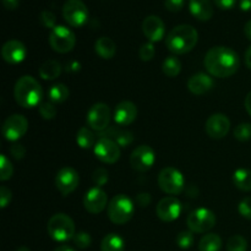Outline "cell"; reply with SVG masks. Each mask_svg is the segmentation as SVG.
<instances>
[{
    "label": "cell",
    "instance_id": "6da1fadb",
    "mask_svg": "<svg viewBox=\"0 0 251 251\" xmlns=\"http://www.w3.org/2000/svg\"><path fill=\"white\" fill-rule=\"evenodd\" d=\"M206 70L215 77H230L238 71L240 65L239 55L229 47H213L205 56Z\"/></svg>",
    "mask_w": 251,
    "mask_h": 251
},
{
    "label": "cell",
    "instance_id": "7a4b0ae2",
    "mask_svg": "<svg viewBox=\"0 0 251 251\" xmlns=\"http://www.w3.org/2000/svg\"><path fill=\"white\" fill-rule=\"evenodd\" d=\"M199 33L190 25H179L174 27L166 38V46L169 51L181 55L193 50L198 44Z\"/></svg>",
    "mask_w": 251,
    "mask_h": 251
},
{
    "label": "cell",
    "instance_id": "3957f363",
    "mask_svg": "<svg viewBox=\"0 0 251 251\" xmlns=\"http://www.w3.org/2000/svg\"><path fill=\"white\" fill-rule=\"evenodd\" d=\"M14 96L19 105L24 108H33L41 103L43 91L36 78L26 75L16 81Z\"/></svg>",
    "mask_w": 251,
    "mask_h": 251
},
{
    "label": "cell",
    "instance_id": "277c9868",
    "mask_svg": "<svg viewBox=\"0 0 251 251\" xmlns=\"http://www.w3.org/2000/svg\"><path fill=\"white\" fill-rule=\"evenodd\" d=\"M135 212L134 202L124 194L115 195L108 203V217L114 225H125Z\"/></svg>",
    "mask_w": 251,
    "mask_h": 251
},
{
    "label": "cell",
    "instance_id": "5b68a950",
    "mask_svg": "<svg viewBox=\"0 0 251 251\" xmlns=\"http://www.w3.org/2000/svg\"><path fill=\"white\" fill-rule=\"evenodd\" d=\"M49 237L55 242H68L76 234L75 223L65 213H56L49 220L47 226Z\"/></svg>",
    "mask_w": 251,
    "mask_h": 251
},
{
    "label": "cell",
    "instance_id": "8992f818",
    "mask_svg": "<svg viewBox=\"0 0 251 251\" xmlns=\"http://www.w3.org/2000/svg\"><path fill=\"white\" fill-rule=\"evenodd\" d=\"M158 185L162 191L169 195H179L185 188L184 176L173 167L163 168L158 174Z\"/></svg>",
    "mask_w": 251,
    "mask_h": 251
},
{
    "label": "cell",
    "instance_id": "52a82bcc",
    "mask_svg": "<svg viewBox=\"0 0 251 251\" xmlns=\"http://www.w3.org/2000/svg\"><path fill=\"white\" fill-rule=\"evenodd\" d=\"M49 44L56 53H69L75 47L76 36L68 27L56 26L51 29L50 34H49Z\"/></svg>",
    "mask_w": 251,
    "mask_h": 251
},
{
    "label": "cell",
    "instance_id": "ba28073f",
    "mask_svg": "<svg viewBox=\"0 0 251 251\" xmlns=\"http://www.w3.org/2000/svg\"><path fill=\"white\" fill-rule=\"evenodd\" d=\"M189 230L194 233H206L216 225V215L205 207L198 208L189 215L186 220Z\"/></svg>",
    "mask_w": 251,
    "mask_h": 251
},
{
    "label": "cell",
    "instance_id": "9c48e42d",
    "mask_svg": "<svg viewBox=\"0 0 251 251\" xmlns=\"http://www.w3.org/2000/svg\"><path fill=\"white\" fill-rule=\"evenodd\" d=\"M63 16L73 27H81L88 19V9L82 0H66L63 6Z\"/></svg>",
    "mask_w": 251,
    "mask_h": 251
},
{
    "label": "cell",
    "instance_id": "30bf717a",
    "mask_svg": "<svg viewBox=\"0 0 251 251\" xmlns=\"http://www.w3.org/2000/svg\"><path fill=\"white\" fill-rule=\"evenodd\" d=\"M110 109L105 103H95L87 112L88 127L102 132L109 127Z\"/></svg>",
    "mask_w": 251,
    "mask_h": 251
},
{
    "label": "cell",
    "instance_id": "8fae6325",
    "mask_svg": "<svg viewBox=\"0 0 251 251\" xmlns=\"http://www.w3.org/2000/svg\"><path fill=\"white\" fill-rule=\"evenodd\" d=\"M96 157L102 163L114 164L120 158V146L108 137H100L93 147Z\"/></svg>",
    "mask_w": 251,
    "mask_h": 251
},
{
    "label": "cell",
    "instance_id": "7c38bea8",
    "mask_svg": "<svg viewBox=\"0 0 251 251\" xmlns=\"http://www.w3.org/2000/svg\"><path fill=\"white\" fill-rule=\"evenodd\" d=\"M28 130V122L21 114H12L2 124V135L7 141L15 142L21 139Z\"/></svg>",
    "mask_w": 251,
    "mask_h": 251
},
{
    "label": "cell",
    "instance_id": "4fadbf2b",
    "mask_svg": "<svg viewBox=\"0 0 251 251\" xmlns=\"http://www.w3.org/2000/svg\"><path fill=\"white\" fill-rule=\"evenodd\" d=\"M154 162H156V153H154L153 149L147 145H141V146L136 147L130 156L131 167L135 171L141 172V173L150 171L153 167Z\"/></svg>",
    "mask_w": 251,
    "mask_h": 251
},
{
    "label": "cell",
    "instance_id": "5bb4252c",
    "mask_svg": "<svg viewBox=\"0 0 251 251\" xmlns=\"http://www.w3.org/2000/svg\"><path fill=\"white\" fill-rule=\"evenodd\" d=\"M80 183L77 172L71 167H63L55 176V186L59 193L64 196L70 195L76 190Z\"/></svg>",
    "mask_w": 251,
    "mask_h": 251
},
{
    "label": "cell",
    "instance_id": "9a60e30c",
    "mask_svg": "<svg viewBox=\"0 0 251 251\" xmlns=\"http://www.w3.org/2000/svg\"><path fill=\"white\" fill-rule=\"evenodd\" d=\"M181 202L174 196H167L158 202L156 207L157 217L163 222H173L180 216Z\"/></svg>",
    "mask_w": 251,
    "mask_h": 251
},
{
    "label": "cell",
    "instance_id": "2e32d148",
    "mask_svg": "<svg viewBox=\"0 0 251 251\" xmlns=\"http://www.w3.org/2000/svg\"><path fill=\"white\" fill-rule=\"evenodd\" d=\"M205 130L211 139H223L227 136L230 130V120L228 119L227 115L221 113L212 114L206 120Z\"/></svg>",
    "mask_w": 251,
    "mask_h": 251
},
{
    "label": "cell",
    "instance_id": "e0dca14e",
    "mask_svg": "<svg viewBox=\"0 0 251 251\" xmlns=\"http://www.w3.org/2000/svg\"><path fill=\"white\" fill-rule=\"evenodd\" d=\"M107 194L98 186L90 189L83 198V206H85L86 211L92 213V215H98V213L102 212L107 207Z\"/></svg>",
    "mask_w": 251,
    "mask_h": 251
},
{
    "label": "cell",
    "instance_id": "ac0fdd59",
    "mask_svg": "<svg viewBox=\"0 0 251 251\" xmlns=\"http://www.w3.org/2000/svg\"><path fill=\"white\" fill-rule=\"evenodd\" d=\"M142 32L149 42L154 43V42H159L164 37L166 26L161 17L156 15H150L142 22Z\"/></svg>",
    "mask_w": 251,
    "mask_h": 251
},
{
    "label": "cell",
    "instance_id": "d6986e66",
    "mask_svg": "<svg viewBox=\"0 0 251 251\" xmlns=\"http://www.w3.org/2000/svg\"><path fill=\"white\" fill-rule=\"evenodd\" d=\"M27 55L26 47L17 39H10L2 46L1 56L6 63L19 64L25 60Z\"/></svg>",
    "mask_w": 251,
    "mask_h": 251
},
{
    "label": "cell",
    "instance_id": "ffe728a7",
    "mask_svg": "<svg viewBox=\"0 0 251 251\" xmlns=\"http://www.w3.org/2000/svg\"><path fill=\"white\" fill-rule=\"evenodd\" d=\"M137 117V107L130 100L118 103L114 109V120L119 126H127L132 124Z\"/></svg>",
    "mask_w": 251,
    "mask_h": 251
},
{
    "label": "cell",
    "instance_id": "44dd1931",
    "mask_svg": "<svg viewBox=\"0 0 251 251\" xmlns=\"http://www.w3.org/2000/svg\"><path fill=\"white\" fill-rule=\"evenodd\" d=\"M213 85H215V82H213L212 77L203 73L195 74L188 81L189 91L196 96H202L210 92L213 88Z\"/></svg>",
    "mask_w": 251,
    "mask_h": 251
},
{
    "label": "cell",
    "instance_id": "7402d4cb",
    "mask_svg": "<svg viewBox=\"0 0 251 251\" xmlns=\"http://www.w3.org/2000/svg\"><path fill=\"white\" fill-rule=\"evenodd\" d=\"M189 10L199 21H208L213 16V6L210 0H189Z\"/></svg>",
    "mask_w": 251,
    "mask_h": 251
},
{
    "label": "cell",
    "instance_id": "603a6c76",
    "mask_svg": "<svg viewBox=\"0 0 251 251\" xmlns=\"http://www.w3.org/2000/svg\"><path fill=\"white\" fill-rule=\"evenodd\" d=\"M100 137H108V139H112L113 141L117 142L120 147L129 146V145L134 141V135H132L131 131L123 130L117 126L108 127L107 130L100 132Z\"/></svg>",
    "mask_w": 251,
    "mask_h": 251
},
{
    "label": "cell",
    "instance_id": "cb8c5ba5",
    "mask_svg": "<svg viewBox=\"0 0 251 251\" xmlns=\"http://www.w3.org/2000/svg\"><path fill=\"white\" fill-rule=\"evenodd\" d=\"M95 50L100 58L109 60V59L114 58L115 53H117V46L109 37H100L96 41Z\"/></svg>",
    "mask_w": 251,
    "mask_h": 251
},
{
    "label": "cell",
    "instance_id": "d4e9b609",
    "mask_svg": "<svg viewBox=\"0 0 251 251\" xmlns=\"http://www.w3.org/2000/svg\"><path fill=\"white\" fill-rule=\"evenodd\" d=\"M39 76L43 80H54L61 74V64L56 60H47L41 65L38 70Z\"/></svg>",
    "mask_w": 251,
    "mask_h": 251
},
{
    "label": "cell",
    "instance_id": "484cf974",
    "mask_svg": "<svg viewBox=\"0 0 251 251\" xmlns=\"http://www.w3.org/2000/svg\"><path fill=\"white\" fill-rule=\"evenodd\" d=\"M124 239L115 233L105 235L100 243V251H124Z\"/></svg>",
    "mask_w": 251,
    "mask_h": 251
},
{
    "label": "cell",
    "instance_id": "4316f807",
    "mask_svg": "<svg viewBox=\"0 0 251 251\" xmlns=\"http://www.w3.org/2000/svg\"><path fill=\"white\" fill-rule=\"evenodd\" d=\"M222 249V239L216 233L203 235L199 242V251H220Z\"/></svg>",
    "mask_w": 251,
    "mask_h": 251
},
{
    "label": "cell",
    "instance_id": "83f0119b",
    "mask_svg": "<svg viewBox=\"0 0 251 251\" xmlns=\"http://www.w3.org/2000/svg\"><path fill=\"white\" fill-rule=\"evenodd\" d=\"M233 183L239 190L251 191V171L247 168L237 169L233 174Z\"/></svg>",
    "mask_w": 251,
    "mask_h": 251
},
{
    "label": "cell",
    "instance_id": "f1b7e54d",
    "mask_svg": "<svg viewBox=\"0 0 251 251\" xmlns=\"http://www.w3.org/2000/svg\"><path fill=\"white\" fill-rule=\"evenodd\" d=\"M69 95H70V91L64 83H56L48 90V98L54 104L64 103L69 98Z\"/></svg>",
    "mask_w": 251,
    "mask_h": 251
},
{
    "label": "cell",
    "instance_id": "f546056e",
    "mask_svg": "<svg viewBox=\"0 0 251 251\" xmlns=\"http://www.w3.org/2000/svg\"><path fill=\"white\" fill-rule=\"evenodd\" d=\"M76 142H77L78 146L83 150H88L91 147H95L96 145V137L93 134L92 129L87 126H82L77 131L76 135Z\"/></svg>",
    "mask_w": 251,
    "mask_h": 251
},
{
    "label": "cell",
    "instance_id": "4dcf8cb0",
    "mask_svg": "<svg viewBox=\"0 0 251 251\" xmlns=\"http://www.w3.org/2000/svg\"><path fill=\"white\" fill-rule=\"evenodd\" d=\"M162 70H163L164 75L168 77H176L181 71L180 60L174 55L168 56L164 59L163 64H162Z\"/></svg>",
    "mask_w": 251,
    "mask_h": 251
},
{
    "label": "cell",
    "instance_id": "1f68e13d",
    "mask_svg": "<svg viewBox=\"0 0 251 251\" xmlns=\"http://www.w3.org/2000/svg\"><path fill=\"white\" fill-rule=\"evenodd\" d=\"M176 243L180 249L188 250L194 244V232L191 230H183L176 238Z\"/></svg>",
    "mask_w": 251,
    "mask_h": 251
},
{
    "label": "cell",
    "instance_id": "d6a6232c",
    "mask_svg": "<svg viewBox=\"0 0 251 251\" xmlns=\"http://www.w3.org/2000/svg\"><path fill=\"white\" fill-rule=\"evenodd\" d=\"M248 242L242 235H233L227 242V251H247Z\"/></svg>",
    "mask_w": 251,
    "mask_h": 251
},
{
    "label": "cell",
    "instance_id": "836d02e7",
    "mask_svg": "<svg viewBox=\"0 0 251 251\" xmlns=\"http://www.w3.org/2000/svg\"><path fill=\"white\" fill-rule=\"evenodd\" d=\"M12 173H14V168H12L11 162L10 159H7L5 154H1L0 156V180H9L12 176Z\"/></svg>",
    "mask_w": 251,
    "mask_h": 251
},
{
    "label": "cell",
    "instance_id": "e575fe53",
    "mask_svg": "<svg viewBox=\"0 0 251 251\" xmlns=\"http://www.w3.org/2000/svg\"><path fill=\"white\" fill-rule=\"evenodd\" d=\"M234 137L239 141H249L251 139V124L250 123H242L234 129Z\"/></svg>",
    "mask_w": 251,
    "mask_h": 251
},
{
    "label": "cell",
    "instance_id": "d590c367",
    "mask_svg": "<svg viewBox=\"0 0 251 251\" xmlns=\"http://www.w3.org/2000/svg\"><path fill=\"white\" fill-rule=\"evenodd\" d=\"M56 107L54 103L51 102H44L39 104V114L42 115V118L46 120L54 119L56 115Z\"/></svg>",
    "mask_w": 251,
    "mask_h": 251
},
{
    "label": "cell",
    "instance_id": "8d00e7d4",
    "mask_svg": "<svg viewBox=\"0 0 251 251\" xmlns=\"http://www.w3.org/2000/svg\"><path fill=\"white\" fill-rule=\"evenodd\" d=\"M73 240H74V244H75L78 249H87V248L91 245V243H92V238H91V235L88 234V233L83 232V230L76 233V234L74 235Z\"/></svg>",
    "mask_w": 251,
    "mask_h": 251
},
{
    "label": "cell",
    "instance_id": "74e56055",
    "mask_svg": "<svg viewBox=\"0 0 251 251\" xmlns=\"http://www.w3.org/2000/svg\"><path fill=\"white\" fill-rule=\"evenodd\" d=\"M154 54H156V49H154L153 43H151V42L142 44L139 50L140 59L142 61H151L154 58Z\"/></svg>",
    "mask_w": 251,
    "mask_h": 251
},
{
    "label": "cell",
    "instance_id": "f35d334b",
    "mask_svg": "<svg viewBox=\"0 0 251 251\" xmlns=\"http://www.w3.org/2000/svg\"><path fill=\"white\" fill-rule=\"evenodd\" d=\"M39 21L47 28H51L56 27V16L51 11H48V10H44L39 14Z\"/></svg>",
    "mask_w": 251,
    "mask_h": 251
},
{
    "label": "cell",
    "instance_id": "ab89813d",
    "mask_svg": "<svg viewBox=\"0 0 251 251\" xmlns=\"http://www.w3.org/2000/svg\"><path fill=\"white\" fill-rule=\"evenodd\" d=\"M108 179H109V176H108L107 169L97 168L95 172H93L92 180H93V183L98 186V188L105 185L108 181Z\"/></svg>",
    "mask_w": 251,
    "mask_h": 251
},
{
    "label": "cell",
    "instance_id": "60d3db41",
    "mask_svg": "<svg viewBox=\"0 0 251 251\" xmlns=\"http://www.w3.org/2000/svg\"><path fill=\"white\" fill-rule=\"evenodd\" d=\"M238 211H239L242 217L251 221V196H248V198L243 199L240 201L239 206H238Z\"/></svg>",
    "mask_w": 251,
    "mask_h": 251
},
{
    "label": "cell",
    "instance_id": "b9f144b4",
    "mask_svg": "<svg viewBox=\"0 0 251 251\" xmlns=\"http://www.w3.org/2000/svg\"><path fill=\"white\" fill-rule=\"evenodd\" d=\"M184 4H185V0H166L164 1V6L171 12L180 11L184 7Z\"/></svg>",
    "mask_w": 251,
    "mask_h": 251
},
{
    "label": "cell",
    "instance_id": "7bdbcfd3",
    "mask_svg": "<svg viewBox=\"0 0 251 251\" xmlns=\"http://www.w3.org/2000/svg\"><path fill=\"white\" fill-rule=\"evenodd\" d=\"M11 190L6 186H1L0 188V203H1V207L5 208L11 201Z\"/></svg>",
    "mask_w": 251,
    "mask_h": 251
},
{
    "label": "cell",
    "instance_id": "ee69618b",
    "mask_svg": "<svg viewBox=\"0 0 251 251\" xmlns=\"http://www.w3.org/2000/svg\"><path fill=\"white\" fill-rule=\"evenodd\" d=\"M10 154L15 159H22L25 157V154H26V150H25V147L22 145L14 144L10 147Z\"/></svg>",
    "mask_w": 251,
    "mask_h": 251
},
{
    "label": "cell",
    "instance_id": "f6af8a7d",
    "mask_svg": "<svg viewBox=\"0 0 251 251\" xmlns=\"http://www.w3.org/2000/svg\"><path fill=\"white\" fill-rule=\"evenodd\" d=\"M151 201H152L151 195H150L149 193L137 194L136 202H137V205L140 206V207H146V206H149L150 203H151Z\"/></svg>",
    "mask_w": 251,
    "mask_h": 251
},
{
    "label": "cell",
    "instance_id": "bcb514c9",
    "mask_svg": "<svg viewBox=\"0 0 251 251\" xmlns=\"http://www.w3.org/2000/svg\"><path fill=\"white\" fill-rule=\"evenodd\" d=\"M215 4L222 10H229L235 5L237 0H213Z\"/></svg>",
    "mask_w": 251,
    "mask_h": 251
},
{
    "label": "cell",
    "instance_id": "7dc6e473",
    "mask_svg": "<svg viewBox=\"0 0 251 251\" xmlns=\"http://www.w3.org/2000/svg\"><path fill=\"white\" fill-rule=\"evenodd\" d=\"M20 4V0H2V5L7 10H15Z\"/></svg>",
    "mask_w": 251,
    "mask_h": 251
},
{
    "label": "cell",
    "instance_id": "c3c4849f",
    "mask_svg": "<svg viewBox=\"0 0 251 251\" xmlns=\"http://www.w3.org/2000/svg\"><path fill=\"white\" fill-rule=\"evenodd\" d=\"M244 105H245V109H247L248 114L251 117V91L247 95V97H245V100H244Z\"/></svg>",
    "mask_w": 251,
    "mask_h": 251
},
{
    "label": "cell",
    "instance_id": "681fc988",
    "mask_svg": "<svg viewBox=\"0 0 251 251\" xmlns=\"http://www.w3.org/2000/svg\"><path fill=\"white\" fill-rule=\"evenodd\" d=\"M239 5L243 11H251V0H240Z\"/></svg>",
    "mask_w": 251,
    "mask_h": 251
},
{
    "label": "cell",
    "instance_id": "f907efd6",
    "mask_svg": "<svg viewBox=\"0 0 251 251\" xmlns=\"http://www.w3.org/2000/svg\"><path fill=\"white\" fill-rule=\"evenodd\" d=\"M245 64H247L248 68L251 70V46L245 51Z\"/></svg>",
    "mask_w": 251,
    "mask_h": 251
},
{
    "label": "cell",
    "instance_id": "816d5d0a",
    "mask_svg": "<svg viewBox=\"0 0 251 251\" xmlns=\"http://www.w3.org/2000/svg\"><path fill=\"white\" fill-rule=\"evenodd\" d=\"M244 33H245V36H247V38L249 39V41H251V20L245 24Z\"/></svg>",
    "mask_w": 251,
    "mask_h": 251
},
{
    "label": "cell",
    "instance_id": "f5cc1de1",
    "mask_svg": "<svg viewBox=\"0 0 251 251\" xmlns=\"http://www.w3.org/2000/svg\"><path fill=\"white\" fill-rule=\"evenodd\" d=\"M54 251H76L73 247H69V245H60V247L56 248Z\"/></svg>",
    "mask_w": 251,
    "mask_h": 251
},
{
    "label": "cell",
    "instance_id": "db71d44e",
    "mask_svg": "<svg viewBox=\"0 0 251 251\" xmlns=\"http://www.w3.org/2000/svg\"><path fill=\"white\" fill-rule=\"evenodd\" d=\"M70 66V69H68V70H71V71H77L80 70V64L76 63V61H74V63H70V65H68V68Z\"/></svg>",
    "mask_w": 251,
    "mask_h": 251
},
{
    "label": "cell",
    "instance_id": "11a10c76",
    "mask_svg": "<svg viewBox=\"0 0 251 251\" xmlns=\"http://www.w3.org/2000/svg\"><path fill=\"white\" fill-rule=\"evenodd\" d=\"M15 251H29V249H28V248H26V247H20V248H17V249Z\"/></svg>",
    "mask_w": 251,
    "mask_h": 251
}]
</instances>
